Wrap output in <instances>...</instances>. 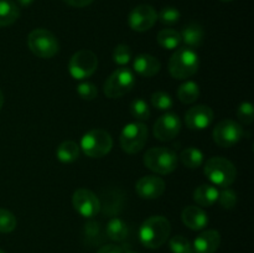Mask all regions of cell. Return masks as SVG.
Returning <instances> with one entry per match:
<instances>
[{
    "label": "cell",
    "instance_id": "cell-25",
    "mask_svg": "<svg viewBox=\"0 0 254 253\" xmlns=\"http://www.w3.org/2000/svg\"><path fill=\"white\" fill-rule=\"evenodd\" d=\"M180 161L189 169H197L203 164V154L200 149L193 148H186L181 151L180 154Z\"/></svg>",
    "mask_w": 254,
    "mask_h": 253
},
{
    "label": "cell",
    "instance_id": "cell-34",
    "mask_svg": "<svg viewBox=\"0 0 254 253\" xmlns=\"http://www.w3.org/2000/svg\"><path fill=\"white\" fill-rule=\"evenodd\" d=\"M237 118L242 124L250 126L254 119L253 104L251 102H242L237 108Z\"/></svg>",
    "mask_w": 254,
    "mask_h": 253
},
{
    "label": "cell",
    "instance_id": "cell-29",
    "mask_svg": "<svg viewBox=\"0 0 254 253\" xmlns=\"http://www.w3.org/2000/svg\"><path fill=\"white\" fill-rule=\"evenodd\" d=\"M151 104L159 111H169L173 108L174 101L169 93L158 91L151 94Z\"/></svg>",
    "mask_w": 254,
    "mask_h": 253
},
{
    "label": "cell",
    "instance_id": "cell-28",
    "mask_svg": "<svg viewBox=\"0 0 254 253\" xmlns=\"http://www.w3.org/2000/svg\"><path fill=\"white\" fill-rule=\"evenodd\" d=\"M169 247L173 253H195L190 241L184 236H174L169 242Z\"/></svg>",
    "mask_w": 254,
    "mask_h": 253
},
{
    "label": "cell",
    "instance_id": "cell-14",
    "mask_svg": "<svg viewBox=\"0 0 254 253\" xmlns=\"http://www.w3.org/2000/svg\"><path fill=\"white\" fill-rule=\"evenodd\" d=\"M215 114L208 106H195L191 107L185 114V124L189 129L192 130H202L211 126Z\"/></svg>",
    "mask_w": 254,
    "mask_h": 253
},
{
    "label": "cell",
    "instance_id": "cell-27",
    "mask_svg": "<svg viewBox=\"0 0 254 253\" xmlns=\"http://www.w3.org/2000/svg\"><path fill=\"white\" fill-rule=\"evenodd\" d=\"M130 113L136 121L144 122L150 118V108L148 103L141 98H135L130 103Z\"/></svg>",
    "mask_w": 254,
    "mask_h": 253
},
{
    "label": "cell",
    "instance_id": "cell-19",
    "mask_svg": "<svg viewBox=\"0 0 254 253\" xmlns=\"http://www.w3.org/2000/svg\"><path fill=\"white\" fill-rule=\"evenodd\" d=\"M181 35V42L186 45L190 49H196L200 47L203 42V37H205V31H203L202 26L197 22H190L186 25L180 32Z\"/></svg>",
    "mask_w": 254,
    "mask_h": 253
},
{
    "label": "cell",
    "instance_id": "cell-32",
    "mask_svg": "<svg viewBox=\"0 0 254 253\" xmlns=\"http://www.w3.org/2000/svg\"><path fill=\"white\" fill-rule=\"evenodd\" d=\"M218 203L226 210H232L237 203V193L231 189L225 188L222 191H218Z\"/></svg>",
    "mask_w": 254,
    "mask_h": 253
},
{
    "label": "cell",
    "instance_id": "cell-10",
    "mask_svg": "<svg viewBox=\"0 0 254 253\" xmlns=\"http://www.w3.org/2000/svg\"><path fill=\"white\" fill-rule=\"evenodd\" d=\"M213 140L221 148H231L236 145L243 136V128L232 119H225L217 123L212 131Z\"/></svg>",
    "mask_w": 254,
    "mask_h": 253
},
{
    "label": "cell",
    "instance_id": "cell-16",
    "mask_svg": "<svg viewBox=\"0 0 254 253\" xmlns=\"http://www.w3.org/2000/svg\"><path fill=\"white\" fill-rule=\"evenodd\" d=\"M221 245V235L216 230H206L192 243L195 253H215Z\"/></svg>",
    "mask_w": 254,
    "mask_h": 253
},
{
    "label": "cell",
    "instance_id": "cell-23",
    "mask_svg": "<svg viewBox=\"0 0 254 253\" xmlns=\"http://www.w3.org/2000/svg\"><path fill=\"white\" fill-rule=\"evenodd\" d=\"M106 232L107 236L112 241L121 242V241L126 240L127 236H128V226H127V223L123 220H121L118 217H114L107 223Z\"/></svg>",
    "mask_w": 254,
    "mask_h": 253
},
{
    "label": "cell",
    "instance_id": "cell-31",
    "mask_svg": "<svg viewBox=\"0 0 254 253\" xmlns=\"http://www.w3.org/2000/svg\"><path fill=\"white\" fill-rule=\"evenodd\" d=\"M181 14L176 7L174 6H166L159 12L158 19L160 20V22L166 26H171V25H175L176 22H179L180 20Z\"/></svg>",
    "mask_w": 254,
    "mask_h": 253
},
{
    "label": "cell",
    "instance_id": "cell-18",
    "mask_svg": "<svg viewBox=\"0 0 254 253\" xmlns=\"http://www.w3.org/2000/svg\"><path fill=\"white\" fill-rule=\"evenodd\" d=\"M133 68L139 76L150 78V77H154L155 74L159 73L161 68V63L153 55L140 54L134 59Z\"/></svg>",
    "mask_w": 254,
    "mask_h": 253
},
{
    "label": "cell",
    "instance_id": "cell-7",
    "mask_svg": "<svg viewBox=\"0 0 254 253\" xmlns=\"http://www.w3.org/2000/svg\"><path fill=\"white\" fill-rule=\"evenodd\" d=\"M135 86V76L129 67H119L104 83V93L108 98H121Z\"/></svg>",
    "mask_w": 254,
    "mask_h": 253
},
{
    "label": "cell",
    "instance_id": "cell-4",
    "mask_svg": "<svg viewBox=\"0 0 254 253\" xmlns=\"http://www.w3.org/2000/svg\"><path fill=\"white\" fill-rule=\"evenodd\" d=\"M144 165L159 175H168L176 170L179 156L170 148H151L144 155Z\"/></svg>",
    "mask_w": 254,
    "mask_h": 253
},
{
    "label": "cell",
    "instance_id": "cell-41",
    "mask_svg": "<svg viewBox=\"0 0 254 253\" xmlns=\"http://www.w3.org/2000/svg\"><path fill=\"white\" fill-rule=\"evenodd\" d=\"M221 1H232V0H221Z\"/></svg>",
    "mask_w": 254,
    "mask_h": 253
},
{
    "label": "cell",
    "instance_id": "cell-12",
    "mask_svg": "<svg viewBox=\"0 0 254 253\" xmlns=\"http://www.w3.org/2000/svg\"><path fill=\"white\" fill-rule=\"evenodd\" d=\"M73 208L81 216L86 218H92L101 210V201L96 193L88 189H78L72 196Z\"/></svg>",
    "mask_w": 254,
    "mask_h": 253
},
{
    "label": "cell",
    "instance_id": "cell-17",
    "mask_svg": "<svg viewBox=\"0 0 254 253\" xmlns=\"http://www.w3.org/2000/svg\"><path fill=\"white\" fill-rule=\"evenodd\" d=\"M181 220H183L184 225L190 228V230L200 231L207 226L208 216L205 212V210L201 208L200 206L190 205L183 210Z\"/></svg>",
    "mask_w": 254,
    "mask_h": 253
},
{
    "label": "cell",
    "instance_id": "cell-3",
    "mask_svg": "<svg viewBox=\"0 0 254 253\" xmlns=\"http://www.w3.org/2000/svg\"><path fill=\"white\" fill-rule=\"evenodd\" d=\"M203 173L213 185L222 189L232 185L237 176L235 164L222 156H213L208 159L203 166Z\"/></svg>",
    "mask_w": 254,
    "mask_h": 253
},
{
    "label": "cell",
    "instance_id": "cell-13",
    "mask_svg": "<svg viewBox=\"0 0 254 253\" xmlns=\"http://www.w3.org/2000/svg\"><path fill=\"white\" fill-rule=\"evenodd\" d=\"M158 20V12L153 6L141 4L134 7L128 17V24L131 30L136 32H144L150 30Z\"/></svg>",
    "mask_w": 254,
    "mask_h": 253
},
{
    "label": "cell",
    "instance_id": "cell-11",
    "mask_svg": "<svg viewBox=\"0 0 254 253\" xmlns=\"http://www.w3.org/2000/svg\"><path fill=\"white\" fill-rule=\"evenodd\" d=\"M181 126L183 123L178 114L165 113L159 117L154 123V136L160 141H170L179 135Z\"/></svg>",
    "mask_w": 254,
    "mask_h": 253
},
{
    "label": "cell",
    "instance_id": "cell-37",
    "mask_svg": "<svg viewBox=\"0 0 254 253\" xmlns=\"http://www.w3.org/2000/svg\"><path fill=\"white\" fill-rule=\"evenodd\" d=\"M97 253H123V248L117 245H104L97 251Z\"/></svg>",
    "mask_w": 254,
    "mask_h": 253
},
{
    "label": "cell",
    "instance_id": "cell-22",
    "mask_svg": "<svg viewBox=\"0 0 254 253\" xmlns=\"http://www.w3.org/2000/svg\"><path fill=\"white\" fill-rule=\"evenodd\" d=\"M20 16V9L12 0H0V27L10 26Z\"/></svg>",
    "mask_w": 254,
    "mask_h": 253
},
{
    "label": "cell",
    "instance_id": "cell-33",
    "mask_svg": "<svg viewBox=\"0 0 254 253\" xmlns=\"http://www.w3.org/2000/svg\"><path fill=\"white\" fill-rule=\"evenodd\" d=\"M131 60V50L128 45L121 44L114 49L113 61L119 66H126Z\"/></svg>",
    "mask_w": 254,
    "mask_h": 253
},
{
    "label": "cell",
    "instance_id": "cell-42",
    "mask_svg": "<svg viewBox=\"0 0 254 253\" xmlns=\"http://www.w3.org/2000/svg\"><path fill=\"white\" fill-rule=\"evenodd\" d=\"M0 253H5V252H4V251H1V250H0Z\"/></svg>",
    "mask_w": 254,
    "mask_h": 253
},
{
    "label": "cell",
    "instance_id": "cell-26",
    "mask_svg": "<svg viewBox=\"0 0 254 253\" xmlns=\"http://www.w3.org/2000/svg\"><path fill=\"white\" fill-rule=\"evenodd\" d=\"M158 42L163 49L175 50L180 46L181 35L174 29H164L158 34Z\"/></svg>",
    "mask_w": 254,
    "mask_h": 253
},
{
    "label": "cell",
    "instance_id": "cell-15",
    "mask_svg": "<svg viewBox=\"0 0 254 253\" xmlns=\"http://www.w3.org/2000/svg\"><path fill=\"white\" fill-rule=\"evenodd\" d=\"M135 190L139 197L145 200H155L160 197L165 191V181L155 175L143 176L135 184Z\"/></svg>",
    "mask_w": 254,
    "mask_h": 253
},
{
    "label": "cell",
    "instance_id": "cell-20",
    "mask_svg": "<svg viewBox=\"0 0 254 253\" xmlns=\"http://www.w3.org/2000/svg\"><path fill=\"white\" fill-rule=\"evenodd\" d=\"M218 190L213 185L203 184L196 188L193 191V200L198 206L202 207H211L215 202H217Z\"/></svg>",
    "mask_w": 254,
    "mask_h": 253
},
{
    "label": "cell",
    "instance_id": "cell-5",
    "mask_svg": "<svg viewBox=\"0 0 254 253\" xmlns=\"http://www.w3.org/2000/svg\"><path fill=\"white\" fill-rule=\"evenodd\" d=\"M113 146L111 134L104 129H92L87 131L81 139V146L84 154L89 158L99 159L106 156Z\"/></svg>",
    "mask_w": 254,
    "mask_h": 253
},
{
    "label": "cell",
    "instance_id": "cell-21",
    "mask_svg": "<svg viewBox=\"0 0 254 253\" xmlns=\"http://www.w3.org/2000/svg\"><path fill=\"white\" fill-rule=\"evenodd\" d=\"M79 154H81V148L78 146V144L72 140L62 141L57 146L56 150L57 159L64 164H71L76 161L79 158Z\"/></svg>",
    "mask_w": 254,
    "mask_h": 253
},
{
    "label": "cell",
    "instance_id": "cell-2",
    "mask_svg": "<svg viewBox=\"0 0 254 253\" xmlns=\"http://www.w3.org/2000/svg\"><path fill=\"white\" fill-rule=\"evenodd\" d=\"M200 59L195 50L180 47L169 60V72L175 79H188L198 71Z\"/></svg>",
    "mask_w": 254,
    "mask_h": 253
},
{
    "label": "cell",
    "instance_id": "cell-36",
    "mask_svg": "<svg viewBox=\"0 0 254 253\" xmlns=\"http://www.w3.org/2000/svg\"><path fill=\"white\" fill-rule=\"evenodd\" d=\"M86 235L88 237H94V236H98L99 235V223L98 222H94V221H89L88 223L86 225Z\"/></svg>",
    "mask_w": 254,
    "mask_h": 253
},
{
    "label": "cell",
    "instance_id": "cell-24",
    "mask_svg": "<svg viewBox=\"0 0 254 253\" xmlns=\"http://www.w3.org/2000/svg\"><path fill=\"white\" fill-rule=\"evenodd\" d=\"M200 97V87L196 82L186 81L179 87L178 89V98L183 102L184 104H191L196 102Z\"/></svg>",
    "mask_w": 254,
    "mask_h": 253
},
{
    "label": "cell",
    "instance_id": "cell-43",
    "mask_svg": "<svg viewBox=\"0 0 254 253\" xmlns=\"http://www.w3.org/2000/svg\"><path fill=\"white\" fill-rule=\"evenodd\" d=\"M128 253H134V252H128Z\"/></svg>",
    "mask_w": 254,
    "mask_h": 253
},
{
    "label": "cell",
    "instance_id": "cell-1",
    "mask_svg": "<svg viewBox=\"0 0 254 253\" xmlns=\"http://www.w3.org/2000/svg\"><path fill=\"white\" fill-rule=\"evenodd\" d=\"M171 225L164 216H151L141 223L139 228V240L141 245L150 250L161 247L168 241Z\"/></svg>",
    "mask_w": 254,
    "mask_h": 253
},
{
    "label": "cell",
    "instance_id": "cell-38",
    "mask_svg": "<svg viewBox=\"0 0 254 253\" xmlns=\"http://www.w3.org/2000/svg\"><path fill=\"white\" fill-rule=\"evenodd\" d=\"M66 4H68L69 6H73V7H84V6H88L93 2V0H64Z\"/></svg>",
    "mask_w": 254,
    "mask_h": 253
},
{
    "label": "cell",
    "instance_id": "cell-6",
    "mask_svg": "<svg viewBox=\"0 0 254 253\" xmlns=\"http://www.w3.org/2000/svg\"><path fill=\"white\" fill-rule=\"evenodd\" d=\"M27 45L32 54L40 59H51L60 50L59 40L46 29L32 30L27 37Z\"/></svg>",
    "mask_w": 254,
    "mask_h": 253
},
{
    "label": "cell",
    "instance_id": "cell-40",
    "mask_svg": "<svg viewBox=\"0 0 254 253\" xmlns=\"http://www.w3.org/2000/svg\"><path fill=\"white\" fill-rule=\"evenodd\" d=\"M2 104H4V94L0 91V109L2 108Z\"/></svg>",
    "mask_w": 254,
    "mask_h": 253
},
{
    "label": "cell",
    "instance_id": "cell-30",
    "mask_svg": "<svg viewBox=\"0 0 254 253\" xmlns=\"http://www.w3.org/2000/svg\"><path fill=\"white\" fill-rule=\"evenodd\" d=\"M16 217L6 208H0V232L10 233L16 228Z\"/></svg>",
    "mask_w": 254,
    "mask_h": 253
},
{
    "label": "cell",
    "instance_id": "cell-8",
    "mask_svg": "<svg viewBox=\"0 0 254 253\" xmlns=\"http://www.w3.org/2000/svg\"><path fill=\"white\" fill-rule=\"evenodd\" d=\"M148 140V128L143 122L128 123L122 130L119 143L127 154H136L144 148Z\"/></svg>",
    "mask_w": 254,
    "mask_h": 253
},
{
    "label": "cell",
    "instance_id": "cell-39",
    "mask_svg": "<svg viewBox=\"0 0 254 253\" xmlns=\"http://www.w3.org/2000/svg\"><path fill=\"white\" fill-rule=\"evenodd\" d=\"M16 1H17V4L20 5V6L27 7V6H30V5H31L32 2L35 1V0H16Z\"/></svg>",
    "mask_w": 254,
    "mask_h": 253
},
{
    "label": "cell",
    "instance_id": "cell-35",
    "mask_svg": "<svg viewBox=\"0 0 254 253\" xmlns=\"http://www.w3.org/2000/svg\"><path fill=\"white\" fill-rule=\"evenodd\" d=\"M77 93L84 101H93L98 94V89H97L96 84H93L92 82L84 81L77 86Z\"/></svg>",
    "mask_w": 254,
    "mask_h": 253
},
{
    "label": "cell",
    "instance_id": "cell-9",
    "mask_svg": "<svg viewBox=\"0 0 254 253\" xmlns=\"http://www.w3.org/2000/svg\"><path fill=\"white\" fill-rule=\"evenodd\" d=\"M98 59L91 50H81L72 55L68 62V72L74 79H86L96 72Z\"/></svg>",
    "mask_w": 254,
    "mask_h": 253
}]
</instances>
